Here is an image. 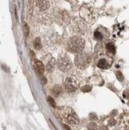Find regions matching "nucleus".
<instances>
[{
    "instance_id": "nucleus-10",
    "label": "nucleus",
    "mask_w": 129,
    "mask_h": 130,
    "mask_svg": "<svg viewBox=\"0 0 129 130\" xmlns=\"http://www.w3.org/2000/svg\"><path fill=\"white\" fill-rule=\"evenodd\" d=\"M54 66H55V60L53 58L51 59V61H49V62H47L46 66V70L47 73H52L54 69Z\"/></svg>"
},
{
    "instance_id": "nucleus-14",
    "label": "nucleus",
    "mask_w": 129,
    "mask_h": 130,
    "mask_svg": "<svg viewBox=\"0 0 129 130\" xmlns=\"http://www.w3.org/2000/svg\"><path fill=\"white\" fill-rule=\"evenodd\" d=\"M94 37H95L96 40H102L104 37H105V36H104V34L101 33L100 31L97 30V31L94 32Z\"/></svg>"
},
{
    "instance_id": "nucleus-6",
    "label": "nucleus",
    "mask_w": 129,
    "mask_h": 130,
    "mask_svg": "<svg viewBox=\"0 0 129 130\" xmlns=\"http://www.w3.org/2000/svg\"><path fill=\"white\" fill-rule=\"evenodd\" d=\"M96 66H97L98 68L102 69H106L110 67L111 60L108 57L101 56V54H100V55H99V57L96 59Z\"/></svg>"
},
{
    "instance_id": "nucleus-22",
    "label": "nucleus",
    "mask_w": 129,
    "mask_h": 130,
    "mask_svg": "<svg viewBox=\"0 0 129 130\" xmlns=\"http://www.w3.org/2000/svg\"><path fill=\"white\" fill-rule=\"evenodd\" d=\"M41 82H42L44 85L46 84V78L44 76H42V77H41Z\"/></svg>"
},
{
    "instance_id": "nucleus-7",
    "label": "nucleus",
    "mask_w": 129,
    "mask_h": 130,
    "mask_svg": "<svg viewBox=\"0 0 129 130\" xmlns=\"http://www.w3.org/2000/svg\"><path fill=\"white\" fill-rule=\"evenodd\" d=\"M36 6L41 11H46L49 8V2L48 0H36Z\"/></svg>"
},
{
    "instance_id": "nucleus-1",
    "label": "nucleus",
    "mask_w": 129,
    "mask_h": 130,
    "mask_svg": "<svg viewBox=\"0 0 129 130\" xmlns=\"http://www.w3.org/2000/svg\"><path fill=\"white\" fill-rule=\"evenodd\" d=\"M67 50L73 54H78L82 52L85 48V41L78 36H73L67 41Z\"/></svg>"
},
{
    "instance_id": "nucleus-3",
    "label": "nucleus",
    "mask_w": 129,
    "mask_h": 130,
    "mask_svg": "<svg viewBox=\"0 0 129 130\" xmlns=\"http://www.w3.org/2000/svg\"><path fill=\"white\" fill-rule=\"evenodd\" d=\"M62 117L66 123H68L70 125L73 126H77L79 125L80 121L77 117V115L75 112V111L71 108H66L62 112Z\"/></svg>"
},
{
    "instance_id": "nucleus-9",
    "label": "nucleus",
    "mask_w": 129,
    "mask_h": 130,
    "mask_svg": "<svg viewBox=\"0 0 129 130\" xmlns=\"http://www.w3.org/2000/svg\"><path fill=\"white\" fill-rule=\"evenodd\" d=\"M34 67H35L36 73L38 74V76H42L44 74V69H45V67L42 62H41L40 61H35V66H34Z\"/></svg>"
},
{
    "instance_id": "nucleus-11",
    "label": "nucleus",
    "mask_w": 129,
    "mask_h": 130,
    "mask_svg": "<svg viewBox=\"0 0 129 130\" xmlns=\"http://www.w3.org/2000/svg\"><path fill=\"white\" fill-rule=\"evenodd\" d=\"M105 50H107L108 53L109 54H114L116 53V47H115V45H114L112 42H107L105 44Z\"/></svg>"
},
{
    "instance_id": "nucleus-13",
    "label": "nucleus",
    "mask_w": 129,
    "mask_h": 130,
    "mask_svg": "<svg viewBox=\"0 0 129 130\" xmlns=\"http://www.w3.org/2000/svg\"><path fill=\"white\" fill-rule=\"evenodd\" d=\"M33 45H34V48L35 50H39L41 49V40L39 37H36V38L34 40Z\"/></svg>"
},
{
    "instance_id": "nucleus-2",
    "label": "nucleus",
    "mask_w": 129,
    "mask_h": 130,
    "mask_svg": "<svg viewBox=\"0 0 129 130\" xmlns=\"http://www.w3.org/2000/svg\"><path fill=\"white\" fill-rule=\"evenodd\" d=\"M92 62V57L89 54L85 52H81L76 55L74 58V63L78 69H85Z\"/></svg>"
},
{
    "instance_id": "nucleus-18",
    "label": "nucleus",
    "mask_w": 129,
    "mask_h": 130,
    "mask_svg": "<svg viewBox=\"0 0 129 130\" xmlns=\"http://www.w3.org/2000/svg\"><path fill=\"white\" fill-rule=\"evenodd\" d=\"M116 77H117L119 81H122L123 80V74H121V72H116Z\"/></svg>"
},
{
    "instance_id": "nucleus-8",
    "label": "nucleus",
    "mask_w": 129,
    "mask_h": 130,
    "mask_svg": "<svg viewBox=\"0 0 129 130\" xmlns=\"http://www.w3.org/2000/svg\"><path fill=\"white\" fill-rule=\"evenodd\" d=\"M86 29V26L82 20H78L77 22L75 23V31L76 32H78L79 34H84L85 31Z\"/></svg>"
},
{
    "instance_id": "nucleus-24",
    "label": "nucleus",
    "mask_w": 129,
    "mask_h": 130,
    "mask_svg": "<svg viewBox=\"0 0 129 130\" xmlns=\"http://www.w3.org/2000/svg\"><path fill=\"white\" fill-rule=\"evenodd\" d=\"M100 130H108V128H107L106 126H102V127H101V128L100 129Z\"/></svg>"
},
{
    "instance_id": "nucleus-16",
    "label": "nucleus",
    "mask_w": 129,
    "mask_h": 130,
    "mask_svg": "<svg viewBox=\"0 0 129 130\" xmlns=\"http://www.w3.org/2000/svg\"><path fill=\"white\" fill-rule=\"evenodd\" d=\"M48 101L49 103L50 104V105L53 107V108H55L56 107V102L55 100H54L52 97H48Z\"/></svg>"
},
{
    "instance_id": "nucleus-21",
    "label": "nucleus",
    "mask_w": 129,
    "mask_h": 130,
    "mask_svg": "<svg viewBox=\"0 0 129 130\" xmlns=\"http://www.w3.org/2000/svg\"><path fill=\"white\" fill-rule=\"evenodd\" d=\"M25 31H26V37H27L29 33V30H28V26H27L26 24H25Z\"/></svg>"
},
{
    "instance_id": "nucleus-19",
    "label": "nucleus",
    "mask_w": 129,
    "mask_h": 130,
    "mask_svg": "<svg viewBox=\"0 0 129 130\" xmlns=\"http://www.w3.org/2000/svg\"><path fill=\"white\" fill-rule=\"evenodd\" d=\"M89 119L92 120V121H96V120H97V116L95 113H90V115H89Z\"/></svg>"
},
{
    "instance_id": "nucleus-17",
    "label": "nucleus",
    "mask_w": 129,
    "mask_h": 130,
    "mask_svg": "<svg viewBox=\"0 0 129 130\" xmlns=\"http://www.w3.org/2000/svg\"><path fill=\"white\" fill-rule=\"evenodd\" d=\"M92 89V87L88 85H86V86H84L83 87H81V91L83 92H89L91 91Z\"/></svg>"
},
{
    "instance_id": "nucleus-15",
    "label": "nucleus",
    "mask_w": 129,
    "mask_h": 130,
    "mask_svg": "<svg viewBox=\"0 0 129 130\" xmlns=\"http://www.w3.org/2000/svg\"><path fill=\"white\" fill-rule=\"evenodd\" d=\"M87 129H88V130H96L97 129V125L93 122H91L87 125Z\"/></svg>"
},
{
    "instance_id": "nucleus-20",
    "label": "nucleus",
    "mask_w": 129,
    "mask_h": 130,
    "mask_svg": "<svg viewBox=\"0 0 129 130\" xmlns=\"http://www.w3.org/2000/svg\"><path fill=\"white\" fill-rule=\"evenodd\" d=\"M116 123V120H114V119H111V120H109V121H108V125H110V126H113L114 124H115Z\"/></svg>"
},
{
    "instance_id": "nucleus-23",
    "label": "nucleus",
    "mask_w": 129,
    "mask_h": 130,
    "mask_svg": "<svg viewBox=\"0 0 129 130\" xmlns=\"http://www.w3.org/2000/svg\"><path fill=\"white\" fill-rule=\"evenodd\" d=\"M63 127H64V129H65V130H71L70 128H69V127L67 125V124H63Z\"/></svg>"
},
{
    "instance_id": "nucleus-5",
    "label": "nucleus",
    "mask_w": 129,
    "mask_h": 130,
    "mask_svg": "<svg viewBox=\"0 0 129 130\" xmlns=\"http://www.w3.org/2000/svg\"><path fill=\"white\" fill-rule=\"evenodd\" d=\"M79 87V82L77 79L73 76H69L64 81V88L68 93H74Z\"/></svg>"
},
{
    "instance_id": "nucleus-12",
    "label": "nucleus",
    "mask_w": 129,
    "mask_h": 130,
    "mask_svg": "<svg viewBox=\"0 0 129 130\" xmlns=\"http://www.w3.org/2000/svg\"><path fill=\"white\" fill-rule=\"evenodd\" d=\"M52 92H53V93L55 95L56 97H58L62 93V87H61L60 85H55V86L53 87Z\"/></svg>"
},
{
    "instance_id": "nucleus-4",
    "label": "nucleus",
    "mask_w": 129,
    "mask_h": 130,
    "mask_svg": "<svg viewBox=\"0 0 129 130\" xmlns=\"http://www.w3.org/2000/svg\"><path fill=\"white\" fill-rule=\"evenodd\" d=\"M57 66H58V69L63 72H67L70 70L72 66H73V63H72L70 58L66 55V54H60L57 60Z\"/></svg>"
}]
</instances>
